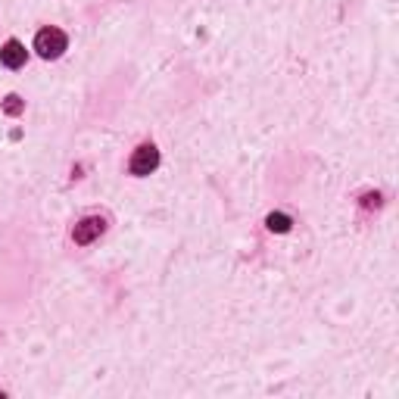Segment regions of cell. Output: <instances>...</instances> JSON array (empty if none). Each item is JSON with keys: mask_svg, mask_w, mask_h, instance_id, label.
Returning a JSON list of instances; mask_svg holds the SVG:
<instances>
[{"mask_svg": "<svg viewBox=\"0 0 399 399\" xmlns=\"http://www.w3.org/2000/svg\"><path fill=\"white\" fill-rule=\"evenodd\" d=\"M66 35H63L60 28H41L35 38V50L44 56V60H56V56H63V50H66Z\"/></svg>", "mask_w": 399, "mask_h": 399, "instance_id": "6da1fadb", "label": "cell"}, {"mask_svg": "<svg viewBox=\"0 0 399 399\" xmlns=\"http://www.w3.org/2000/svg\"><path fill=\"white\" fill-rule=\"evenodd\" d=\"M156 165H159V150L153 144H144V147H138V150H134L128 169H131V175L144 178V175H150V172H156Z\"/></svg>", "mask_w": 399, "mask_h": 399, "instance_id": "7a4b0ae2", "label": "cell"}, {"mask_svg": "<svg viewBox=\"0 0 399 399\" xmlns=\"http://www.w3.org/2000/svg\"><path fill=\"white\" fill-rule=\"evenodd\" d=\"M103 228H106V222H103V218L88 215V218H81V222L75 225L72 237H75V243H91L94 237H100V234H103Z\"/></svg>", "mask_w": 399, "mask_h": 399, "instance_id": "3957f363", "label": "cell"}, {"mask_svg": "<svg viewBox=\"0 0 399 399\" xmlns=\"http://www.w3.org/2000/svg\"><path fill=\"white\" fill-rule=\"evenodd\" d=\"M0 63H3L6 69L25 66V47H22L19 41H6L3 47H0Z\"/></svg>", "mask_w": 399, "mask_h": 399, "instance_id": "277c9868", "label": "cell"}, {"mask_svg": "<svg viewBox=\"0 0 399 399\" xmlns=\"http://www.w3.org/2000/svg\"><path fill=\"white\" fill-rule=\"evenodd\" d=\"M268 231H275V234H284V231H291V218L284 215V212H272V215L266 218Z\"/></svg>", "mask_w": 399, "mask_h": 399, "instance_id": "5b68a950", "label": "cell"}, {"mask_svg": "<svg viewBox=\"0 0 399 399\" xmlns=\"http://www.w3.org/2000/svg\"><path fill=\"white\" fill-rule=\"evenodd\" d=\"M3 109H6L10 115H19V113H22V100H19L16 94H10V97H6V103H3Z\"/></svg>", "mask_w": 399, "mask_h": 399, "instance_id": "8992f818", "label": "cell"}, {"mask_svg": "<svg viewBox=\"0 0 399 399\" xmlns=\"http://www.w3.org/2000/svg\"><path fill=\"white\" fill-rule=\"evenodd\" d=\"M377 203H381V197H377V194H375V197H371V194L365 197V206H377Z\"/></svg>", "mask_w": 399, "mask_h": 399, "instance_id": "52a82bcc", "label": "cell"}]
</instances>
